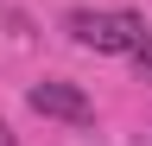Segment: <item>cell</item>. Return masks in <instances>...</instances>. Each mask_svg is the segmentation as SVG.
<instances>
[{
    "mask_svg": "<svg viewBox=\"0 0 152 146\" xmlns=\"http://www.w3.org/2000/svg\"><path fill=\"white\" fill-rule=\"evenodd\" d=\"M64 32H70L83 51L127 57V51L146 38V19H140V13H127V7H76V13H64Z\"/></svg>",
    "mask_w": 152,
    "mask_h": 146,
    "instance_id": "1",
    "label": "cell"
},
{
    "mask_svg": "<svg viewBox=\"0 0 152 146\" xmlns=\"http://www.w3.org/2000/svg\"><path fill=\"white\" fill-rule=\"evenodd\" d=\"M26 102H32V114L70 121V127H89V121H95V102H89L76 83H64V76H45V83H32V89H26Z\"/></svg>",
    "mask_w": 152,
    "mask_h": 146,
    "instance_id": "2",
    "label": "cell"
},
{
    "mask_svg": "<svg viewBox=\"0 0 152 146\" xmlns=\"http://www.w3.org/2000/svg\"><path fill=\"white\" fill-rule=\"evenodd\" d=\"M127 57H133V64H140V83H152V32H146V38H140V45H133V51H127Z\"/></svg>",
    "mask_w": 152,
    "mask_h": 146,
    "instance_id": "3",
    "label": "cell"
},
{
    "mask_svg": "<svg viewBox=\"0 0 152 146\" xmlns=\"http://www.w3.org/2000/svg\"><path fill=\"white\" fill-rule=\"evenodd\" d=\"M0 146H13V127H7V121H0Z\"/></svg>",
    "mask_w": 152,
    "mask_h": 146,
    "instance_id": "4",
    "label": "cell"
}]
</instances>
